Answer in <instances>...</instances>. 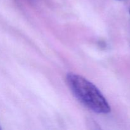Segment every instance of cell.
<instances>
[{
  "instance_id": "6da1fadb",
  "label": "cell",
  "mask_w": 130,
  "mask_h": 130,
  "mask_svg": "<svg viewBox=\"0 0 130 130\" xmlns=\"http://www.w3.org/2000/svg\"><path fill=\"white\" fill-rule=\"evenodd\" d=\"M67 85L76 99L94 112L108 114L111 109L101 91L83 76L69 73L66 77Z\"/></svg>"
},
{
  "instance_id": "3957f363",
  "label": "cell",
  "mask_w": 130,
  "mask_h": 130,
  "mask_svg": "<svg viewBox=\"0 0 130 130\" xmlns=\"http://www.w3.org/2000/svg\"><path fill=\"white\" fill-rule=\"evenodd\" d=\"M129 13H130V10H129Z\"/></svg>"
},
{
  "instance_id": "7a4b0ae2",
  "label": "cell",
  "mask_w": 130,
  "mask_h": 130,
  "mask_svg": "<svg viewBox=\"0 0 130 130\" xmlns=\"http://www.w3.org/2000/svg\"><path fill=\"white\" fill-rule=\"evenodd\" d=\"M1 126H0V130H1Z\"/></svg>"
}]
</instances>
